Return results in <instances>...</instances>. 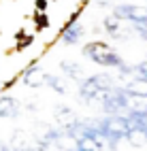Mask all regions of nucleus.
Segmentation results:
<instances>
[{"label": "nucleus", "mask_w": 147, "mask_h": 151, "mask_svg": "<svg viewBox=\"0 0 147 151\" xmlns=\"http://www.w3.org/2000/svg\"><path fill=\"white\" fill-rule=\"evenodd\" d=\"M83 58L92 60L94 64L98 66H104V68H122L126 62L122 60V55L111 49L107 43L102 41H92V43H85L83 45Z\"/></svg>", "instance_id": "nucleus-1"}, {"label": "nucleus", "mask_w": 147, "mask_h": 151, "mask_svg": "<svg viewBox=\"0 0 147 151\" xmlns=\"http://www.w3.org/2000/svg\"><path fill=\"white\" fill-rule=\"evenodd\" d=\"M113 87L115 85H113L109 75H94V77H87V79H83L79 83V96L85 100V102L102 100Z\"/></svg>", "instance_id": "nucleus-2"}, {"label": "nucleus", "mask_w": 147, "mask_h": 151, "mask_svg": "<svg viewBox=\"0 0 147 151\" xmlns=\"http://www.w3.org/2000/svg\"><path fill=\"white\" fill-rule=\"evenodd\" d=\"M83 36H85V28H83V24L79 22V19H71L66 26H64V30L60 32V43L62 45H66V47H75V45H79L81 41H83Z\"/></svg>", "instance_id": "nucleus-3"}, {"label": "nucleus", "mask_w": 147, "mask_h": 151, "mask_svg": "<svg viewBox=\"0 0 147 151\" xmlns=\"http://www.w3.org/2000/svg\"><path fill=\"white\" fill-rule=\"evenodd\" d=\"M22 102H19L17 98L13 96H6L2 94L0 96V117L2 119H17L19 115H22Z\"/></svg>", "instance_id": "nucleus-4"}, {"label": "nucleus", "mask_w": 147, "mask_h": 151, "mask_svg": "<svg viewBox=\"0 0 147 151\" xmlns=\"http://www.w3.org/2000/svg\"><path fill=\"white\" fill-rule=\"evenodd\" d=\"M43 77H45L43 66L34 62L19 75V81H22L24 85H28V87H43Z\"/></svg>", "instance_id": "nucleus-5"}, {"label": "nucleus", "mask_w": 147, "mask_h": 151, "mask_svg": "<svg viewBox=\"0 0 147 151\" xmlns=\"http://www.w3.org/2000/svg\"><path fill=\"white\" fill-rule=\"evenodd\" d=\"M122 24H124V22H122L115 13H113V15H107V17L102 19V28L109 32L111 38H124V36H122Z\"/></svg>", "instance_id": "nucleus-6"}, {"label": "nucleus", "mask_w": 147, "mask_h": 151, "mask_svg": "<svg viewBox=\"0 0 147 151\" xmlns=\"http://www.w3.org/2000/svg\"><path fill=\"white\" fill-rule=\"evenodd\" d=\"M126 140H128L130 145H134V147H143L147 143V132H143L139 128H130L128 134H126Z\"/></svg>", "instance_id": "nucleus-7"}, {"label": "nucleus", "mask_w": 147, "mask_h": 151, "mask_svg": "<svg viewBox=\"0 0 147 151\" xmlns=\"http://www.w3.org/2000/svg\"><path fill=\"white\" fill-rule=\"evenodd\" d=\"M43 85H47L49 89H53V92H58V94H66V85H64L55 75L45 73V77H43Z\"/></svg>", "instance_id": "nucleus-8"}, {"label": "nucleus", "mask_w": 147, "mask_h": 151, "mask_svg": "<svg viewBox=\"0 0 147 151\" xmlns=\"http://www.w3.org/2000/svg\"><path fill=\"white\" fill-rule=\"evenodd\" d=\"M60 68L64 70V75H66L68 79H79V77H81V66L75 64V62L64 60V62H60Z\"/></svg>", "instance_id": "nucleus-9"}, {"label": "nucleus", "mask_w": 147, "mask_h": 151, "mask_svg": "<svg viewBox=\"0 0 147 151\" xmlns=\"http://www.w3.org/2000/svg\"><path fill=\"white\" fill-rule=\"evenodd\" d=\"M96 4L98 6H107V4H111V0H96Z\"/></svg>", "instance_id": "nucleus-10"}]
</instances>
